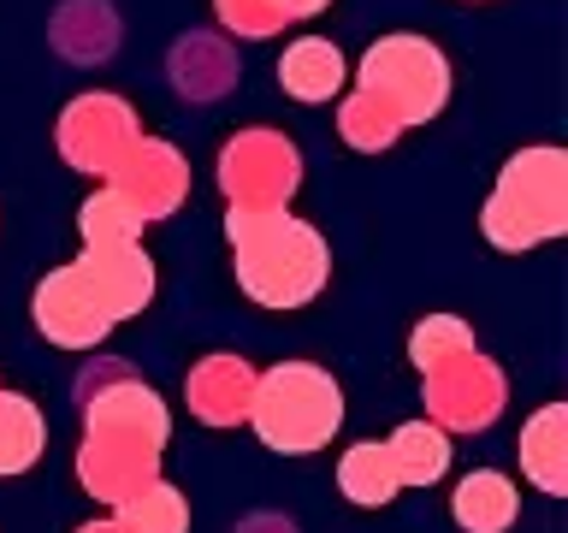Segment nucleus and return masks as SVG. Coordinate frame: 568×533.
Instances as JSON below:
<instances>
[{
  "label": "nucleus",
  "mask_w": 568,
  "mask_h": 533,
  "mask_svg": "<svg viewBox=\"0 0 568 533\" xmlns=\"http://www.w3.org/2000/svg\"><path fill=\"white\" fill-rule=\"evenodd\" d=\"M225 243L237 284L255 309H308L332 279V243L291 208L225 213Z\"/></svg>",
  "instance_id": "obj_1"
},
{
  "label": "nucleus",
  "mask_w": 568,
  "mask_h": 533,
  "mask_svg": "<svg viewBox=\"0 0 568 533\" xmlns=\"http://www.w3.org/2000/svg\"><path fill=\"white\" fill-rule=\"evenodd\" d=\"M479 231L504 255H521V249L562 238L568 231V149L532 142V149L509 154L486 208H479Z\"/></svg>",
  "instance_id": "obj_2"
},
{
  "label": "nucleus",
  "mask_w": 568,
  "mask_h": 533,
  "mask_svg": "<svg viewBox=\"0 0 568 533\" xmlns=\"http://www.w3.org/2000/svg\"><path fill=\"white\" fill-rule=\"evenodd\" d=\"M248 426L266 451L278 456H314L326 451L344 426V385L320 362H278L255 373V403H248Z\"/></svg>",
  "instance_id": "obj_3"
},
{
  "label": "nucleus",
  "mask_w": 568,
  "mask_h": 533,
  "mask_svg": "<svg viewBox=\"0 0 568 533\" xmlns=\"http://www.w3.org/2000/svg\"><path fill=\"white\" fill-rule=\"evenodd\" d=\"M355 89H367L379 107H390V119L403 124H426L450 107V60H444L438 42H426L415 30L379 36L362 66H355Z\"/></svg>",
  "instance_id": "obj_4"
},
{
  "label": "nucleus",
  "mask_w": 568,
  "mask_h": 533,
  "mask_svg": "<svg viewBox=\"0 0 568 533\" xmlns=\"http://www.w3.org/2000/svg\"><path fill=\"white\" fill-rule=\"evenodd\" d=\"M220 190L231 208L261 213V208H291V195L302 190V154L296 142L273 131V124H248V131H231L220 149Z\"/></svg>",
  "instance_id": "obj_5"
},
{
  "label": "nucleus",
  "mask_w": 568,
  "mask_h": 533,
  "mask_svg": "<svg viewBox=\"0 0 568 533\" xmlns=\"http://www.w3.org/2000/svg\"><path fill=\"white\" fill-rule=\"evenodd\" d=\"M420 385H426V415H433L444 433H486L509 403L504 368L479 350L444 355L438 368L420 373Z\"/></svg>",
  "instance_id": "obj_6"
},
{
  "label": "nucleus",
  "mask_w": 568,
  "mask_h": 533,
  "mask_svg": "<svg viewBox=\"0 0 568 533\" xmlns=\"http://www.w3.org/2000/svg\"><path fill=\"white\" fill-rule=\"evenodd\" d=\"M142 124L131 113V101L124 95H106V89H95V95H78L60 113V124H53V142H60V160L71 172H113L124 154L136 149Z\"/></svg>",
  "instance_id": "obj_7"
},
{
  "label": "nucleus",
  "mask_w": 568,
  "mask_h": 533,
  "mask_svg": "<svg viewBox=\"0 0 568 533\" xmlns=\"http://www.w3.org/2000/svg\"><path fill=\"white\" fill-rule=\"evenodd\" d=\"M106 178H113L106 190H113L142 225L178 213V208H184V195H190V160L178 154L172 142H160V137H136V149L124 154Z\"/></svg>",
  "instance_id": "obj_8"
},
{
  "label": "nucleus",
  "mask_w": 568,
  "mask_h": 533,
  "mask_svg": "<svg viewBox=\"0 0 568 533\" xmlns=\"http://www.w3.org/2000/svg\"><path fill=\"white\" fill-rule=\"evenodd\" d=\"M30 314H36V332H42L53 350H95L101 338L113 332V320H106V309L95 302V291H89V279L78 273V261L53 266V273L36 284Z\"/></svg>",
  "instance_id": "obj_9"
},
{
  "label": "nucleus",
  "mask_w": 568,
  "mask_h": 533,
  "mask_svg": "<svg viewBox=\"0 0 568 533\" xmlns=\"http://www.w3.org/2000/svg\"><path fill=\"white\" fill-rule=\"evenodd\" d=\"M78 480H83L89 497H101V504L119 510L131 492H142L149 480H160V444L131 439V433H83Z\"/></svg>",
  "instance_id": "obj_10"
},
{
  "label": "nucleus",
  "mask_w": 568,
  "mask_h": 533,
  "mask_svg": "<svg viewBox=\"0 0 568 533\" xmlns=\"http://www.w3.org/2000/svg\"><path fill=\"white\" fill-rule=\"evenodd\" d=\"M78 273L106 309V320H131L154 302V261L142 255V243H89L78 255Z\"/></svg>",
  "instance_id": "obj_11"
},
{
  "label": "nucleus",
  "mask_w": 568,
  "mask_h": 533,
  "mask_svg": "<svg viewBox=\"0 0 568 533\" xmlns=\"http://www.w3.org/2000/svg\"><path fill=\"white\" fill-rule=\"evenodd\" d=\"M184 398H190V415L207 421V426H243L248 421V403H255V368L243 355H202L184 380Z\"/></svg>",
  "instance_id": "obj_12"
},
{
  "label": "nucleus",
  "mask_w": 568,
  "mask_h": 533,
  "mask_svg": "<svg viewBox=\"0 0 568 533\" xmlns=\"http://www.w3.org/2000/svg\"><path fill=\"white\" fill-rule=\"evenodd\" d=\"M237 48L225 42V36H213V30H190V36H178L172 53H166V78L172 89L184 101H220L231 83H237Z\"/></svg>",
  "instance_id": "obj_13"
},
{
  "label": "nucleus",
  "mask_w": 568,
  "mask_h": 533,
  "mask_svg": "<svg viewBox=\"0 0 568 533\" xmlns=\"http://www.w3.org/2000/svg\"><path fill=\"white\" fill-rule=\"evenodd\" d=\"M349 66L344 53H337V42H326V36H302V42H291L278 53V89L302 107H320L332 101L337 89H344Z\"/></svg>",
  "instance_id": "obj_14"
},
{
  "label": "nucleus",
  "mask_w": 568,
  "mask_h": 533,
  "mask_svg": "<svg viewBox=\"0 0 568 533\" xmlns=\"http://www.w3.org/2000/svg\"><path fill=\"white\" fill-rule=\"evenodd\" d=\"M521 474L539 486L545 497L568 492V403H545L539 415L521 426Z\"/></svg>",
  "instance_id": "obj_15"
},
{
  "label": "nucleus",
  "mask_w": 568,
  "mask_h": 533,
  "mask_svg": "<svg viewBox=\"0 0 568 533\" xmlns=\"http://www.w3.org/2000/svg\"><path fill=\"white\" fill-rule=\"evenodd\" d=\"M53 48H60L71 66L113 60V48H119V12L106 7V0H65L60 18H53Z\"/></svg>",
  "instance_id": "obj_16"
},
{
  "label": "nucleus",
  "mask_w": 568,
  "mask_h": 533,
  "mask_svg": "<svg viewBox=\"0 0 568 533\" xmlns=\"http://www.w3.org/2000/svg\"><path fill=\"white\" fill-rule=\"evenodd\" d=\"M515 510H521V492H515V480L497 474V469L462 474V486L450 497V515H456L462 533H509Z\"/></svg>",
  "instance_id": "obj_17"
},
{
  "label": "nucleus",
  "mask_w": 568,
  "mask_h": 533,
  "mask_svg": "<svg viewBox=\"0 0 568 533\" xmlns=\"http://www.w3.org/2000/svg\"><path fill=\"white\" fill-rule=\"evenodd\" d=\"M385 451H390V469H397L403 486H438L450 474V433L438 421H403Z\"/></svg>",
  "instance_id": "obj_18"
},
{
  "label": "nucleus",
  "mask_w": 568,
  "mask_h": 533,
  "mask_svg": "<svg viewBox=\"0 0 568 533\" xmlns=\"http://www.w3.org/2000/svg\"><path fill=\"white\" fill-rule=\"evenodd\" d=\"M337 492H344L349 504H362V510H385L390 497L403 492L397 469H390V451H385L379 439L349 444V451L337 456Z\"/></svg>",
  "instance_id": "obj_19"
},
{
  "label": "nucleus",
  "mask_w": 568,
  "mask_h": 533,
  "mask_svg": "<svg viewBox=\"0 0 568 533\" xmlns=\"http://www.w3.org/2000/svg\"><path fill=\"white\" fill-rule=\"evenodd\" d=\"M48 451V421L42 409L18 391H0V480L36 469V456Z\"/></svg>",
  "instance_id": "obj_20"
},
{
  "label": "nucleus",
  "mask_w": 568,
  "mask_h": 533,
  "mask_svg": "<svg viewBox=\"0 0 568 533\" xmlns=\"http://www.w3.org/2000/svg\"><path fill=\"white\" fill-rule=\"evenodd\" d=\"M119 527L124 533H190V504L172 480H149L142 492H131L119 504Z\"/></svg>",
  "instance_id": "obj_21"
},
{
  "label": "nucleus",
  "mask_w": 568,
  "mask_h": 533,
  "mask_svg": "<svg viewBox=\"0 0 568 533\" xmlns=\"http://www.w3.org/2000/svg\"><path fill=\"white\" fill-rule=\"evenodd\" d=\"M337 131H344V142L355 154H385L390 142L403 137V124L390 119V107H379L367 89H355V95L337 107Z\"/></svg>",
  "instance_id": "obj_22"
},
{
  "label": "nucleus",
  "mask_w": 568,
  "mask_h": 533,
  "mask_svg": "<svg viewBox=\"0 0 568 533\" xmlns=\"http://www.w3.org/2000/svg\"><path fill=\"white\" fill-rule=\"evenodd\" d=\"M462 350H474V326L462 314H426V320H415V332H408V362L420 373L438 368L444 355H462Z\"/></svg>",
  "instance_id": "obj_23"
},
{
  "label": "nucleus",
  "mask_w": 568,
  "mask_h": 533,
  "mask_svg": "<svg viewBox=\"0 0 568 533\" xmlns=\"http://www.w3.org/2000/svg\"><path fill=\"white\" fill-rule=\"evenodd\" d=\"M78 238H83V249H89V243H136V238H142V220L119 202L113 190H95V195L78 208Z\"/></svg>",
  "instance_id": "obj_24"
},
{
  "label": "nucleus",
  "mask_w": 568,
  "mask_h": 533,
  "mask_svg": "<svg viewBox=\"0 0 568 533\" xmlns=\"http://www.w3.org/2000/svg\"><path fill=\"white\" fill-rule=\"evenodd\" d=\"M213 18L231 36H278L291 18L278 12V0H213Z\"/></svg>",
  "instance_id": "obj_25"
},
{
  "label": "nucleus",
  "mask_w": 568,
  "mask_h": 533,
  "mask_svg": "<svg viewBox=\"0 0 568 533\" xmlns=\"http://www.w3.org/2000/svg\"><path fill=\"white\" fill-rule=\"evenodd\" d=\"M332 0H278V12L284 18H314V12H326Z\"/></svg>",
  "instance_id": "obj_26"
},
{
  "label": "nucleus",
  "mask_w": 568,
  "mask_h": 533,
  "mask_svg": "<svg viewBox=\"0 0 568 533\" xmlns=\"http://www.w3.org/2000/svg\"><path fill=\"white\" fill-rule=\"evenodd\" d=\"M243 533H296V527L284 522V515H255V522H248Z\"/></svg>",
  "instance_id": "obj_27"
},
{
  "label": "nucleus",
  "mask_w": 568,
  "mask_h": 533,
  "mask_svg": "<svg viewBox=\"0 0 568 533\" xmlns=\"http://www.w3.org/2000/svg\"><path fill=\"white\" fill-rule=\"evenodd\" d=\"M78 533H124V527H119V522H83Z\"/></svg>",
  "instance_id": "obj_28"
},
{
  "label": "nucleus",
  "mask_w": 568,
  "mask_h": 533,
  "mask_svg": "<svg viewBox=\"0 0 568 533\" xmlns=\"http://www.w3.org/2000/svg\"><path fill=\"white\" fill-rule=\"evenodd\" d=\"M468 7H479V0H468Z\"/></svg>",
  "instance_id": "obj_29"
}]
</instances>
